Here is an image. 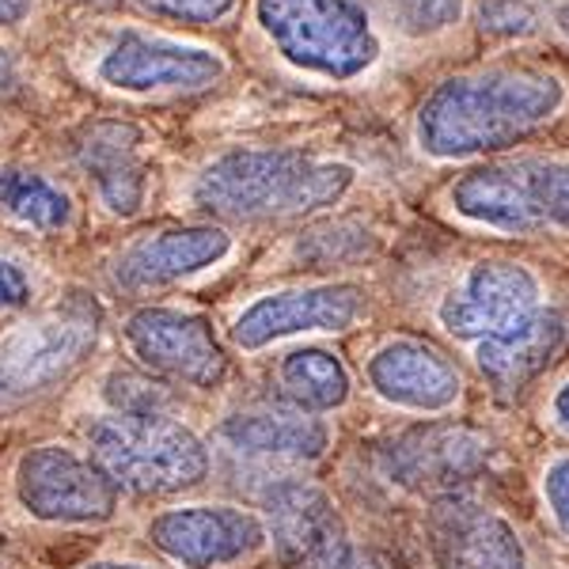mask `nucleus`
I'll return each mask as SVG.
<instances>
[{
  "mask_svg": "<svg viewBox=\"0 0 569 569\" xmlns=\"http://www.w3.org/2000/svg\"><path fill=\"white\" fill-rule=\"evenodd\" d=\"M555 20H558V27H562V34L569 39V4L558 8V12H555Z\"/></svg>",
  "mask_w": 569,
  "mask_h": 569,
  "instance_id": "35",
  "label": "nucleus"
},
{
  "mask_svg": "<svg viewBox=\"0 0 569 569\" xmlns=\"http://www.w3.org/2000/svg\"><path fill=\"white\" fill-rule=\"evenodd\" d=\"M103 335V308L72 289L0 338V410H20L58 391L88 365Z\"/></svg>",
  "mask_w": 569,
  "mask_h": 569,
  "instance_id": "3",
  "label": "nucleus"
},
{
  "mask_svg": "<svg viewBox=\"0 0 569 569\" xmlns=\"http://www.w3.org/2000/svg\"><path fill=\"white\" fill-rule=\"evenodd\" d=\"M126 342L144 369L213 391L228 376L224 346L217 342L213 327L198 311L182 308H137L122 327Z\"/></svg>",
  "mask_w": 569,
  "mask_h": 569,
  "instance_id": "10",
  "label": "nucleus"
},
{
  "mask_svg": "<svg viewBox=\"0 0 569 569\" xmlns=\"http://www.w3.org/2000/svg\"><path fill=\"white\" fill-rule=\"evenodd\" d=\"M80 171L96 182V194L114 217H137L149 198V163H144V133L133 122H88L77 144Z\"/></svg>",
  "mask_w": 569,
  "mask_h": 569,
  "instance_id": "17",
  "label": "nucleus"
},
{
  "mask_svg": "<svg viewBox=\"0 0 569 569\" xmlns=\"http://www.w3.org/2000/svg\"><path fill=\"white\" fill-rule=\"evenodd\" d=\"M232 254V236L217 224L163 228L133 240L110 266V278L126 292H149L163 284H179L187 278L213 270Z\"/></svg>",
  "mask_w": 569,
  "mask_h": 569,
  "instance_id": "15",
  "label": "nucleus"
},
{
  "mask_svg": "<svg viewBox=\"0 0 569 569\" xmlns=\"http://www.w3.org/2000/svg\"><path fill=\"white\" fill-rule=\"evenodd\" d=\"M31 305V278L20 262L0 259V311H16Z\"/></svg>",
  "mask_w": 569,
  "mask_h": 569,
  "instance_id": "29",
  "label": "nucleus"
},
{
  "mask_svg": "<svg viewBox=\"0 0 569 569\" xmlns=\"http://www.w3.org/2000/svg\"><path fill=\"white\" fill-rule=\"evenodd\" d=\"M479 27L493 39H528L539 27L536 0H482Z\"/></svg>",
  "mask_w": 569,
  "mask_h": 569,
  "instance_id": "26",
  "label": "nucleus"
},
{
  "mask_svg": "<svg viewBox=\"0 0 569 569\" xmlns=\"http://www.w3.org/2000/svg\"><path fill=\"white\" fill-rule=\"evenodd\" d=\"M528 182L543 224L569 232V160L536 163V168H528Z\"/></svg>",
  "mask_w": 569,
  "mask_h": 569,
  "instance_id": "25",
  "label": "nucleus"
},
{
  "mask_svg": "<svg viewBox=\"0 0 569 569\" xmlns=\"http://www.w3.org/2000/svg\"><path fill=\"white\" fill-rule=\"evenodd\" d=\"M372 391L383 402L415 415H445L460 402L463 376L437 346L421 338H391L365 365Z\"/></svg>",
  "mask_w": 569,
  "mask_h": 569,
  "instance_id": "16",
  "label": "nucleus"
},
{
  "mask_svg": "<svg viewBox=\"0 0 569 569\" xmlns=\"http://www.w3.org/2000/svg\"><path fill=\"white\" fill-rule=\"evenodd\" d=\"M562 316L555 308H536L528 319L512 323L501 335L475 342V357H479V369L486 380L501 395H512L547 369L550 357L562 350Z\"/></svg>",
  "mask_w": 569,
  "mask_h": 569,
  "instance_id": "18",
  "label": "nucleus"
},
{
  "mask_svg": "<svg viewBox=\"0 0 569 569\" xmlns=\"http://www.w3.org/2000/svg\"><path fill=\"white\" fill-rule=\"evenodd\" d=\"M566 88L555 72L493 66L437 84L418 107V149L433 160H471L536 133L562 110Z\"/></svg>",
  "mask_w": 569,
  "mask_h": 569,
  "instance_id": "1",
  "label": "nucleus"
},
{
  "mask_svg": "<svg viewBox=\"0 0 569 569\" xmlns=\"http://www.w3.org/2000/svg\"><path fill=\"white\" fill-rule=\"evenodd\" d=\"M357 171L289 149H232L198 171L190 201L220 220L305 217L346 198Z\"/></svg>",
  "mask_w": 569,
  "mask_h": 569,
  "instance_id": "2",
  "label": "nucleus"
},
{
  "mask_svg": "<svg viewBox=\"0 0 569 569\" xmlns=\"http://www.w3.org/2000/svg\"><path fill=\"white\" fill-rule=\"evenodd\" d=\"M429 547L445 569H528L517 528L463 493L437 498L429 509Z\"/></svg>",
  "mask_w": 569,
  "mask_h": 569,
  "instance_id": "14",
  "label": "nucleus"
},
{
  "mask_svg": "<svg viewBox=\"0 0 569 569\" xmlns=\"http://www.w3.org/2000/svg\"><path fill=\"white\" fill-rule=\"evenodd\" d=\"M550 426L569 433V380L550 395Z\"/></svg>",
  "mask_w": 569,
  "mask_h": 569,
  "instance_id": "31",
  "label": "nucleus"
},
{
  "mask_svg": "<svg viewBox=\"0 0 569 569\" xmlns=\"http://www.w3.org/2000/svg\"><path fill=\"white\" fill-rule=\"evenodd\" d=\"M278 388L305 415H330L350 399V372L330 350L305 346L278 361Z\"/></svg>",
  "mask_w": 569,
  "mask_h": 569,
  "instance_id": "21",
  "label": "nucleus"
},
{
  "mask_svg": "<svg viewBox=\"0 0 569 569\" xmlns=\"http://www.w3.org/2000/svg\"><path fill=\"white\" fill-rule=\"evenodd\" d=\"M254 23L300 72L353 80L380 58L376 27L357 0H254Z\"/></svg>",
  "mask_w": 569,
  "mask_h": 569,
  "instance_id": "5",
  "label": "nucleus"
},
{
  "mask_svg": "<svg viewBox=\"0 0 569 569\" xmlns=\"http://www.w3.org/2000/svg\"><path fill=\"white\" fill-rule=\"evenodd\" d=\"M452 209L471 224L498 228L509 236H528L543 228V217L531 198L528 168H475L452 187Z\"/></svg>",
  "mask_w": 569,
  "mask_h": 569,
  "instance_id": "20",
  "label": "nucleus"
},
{
  "mask_svg": "<svg viewBox=\"0 0 569 569\" xmlns=\"http://www.w3.org/2000/svg\"><path fill=\"white\" fill-rule=\"evenodd\" d=\"M31 12H34V0H0V27L12 31V27L27 23Z\"/></svg>",
  "mask_w": 569,
  "mask_h": 569,
  "instance_id": "30",
  "label": "nucleus"
},
{
  "mask_svg": "<svg viewBox=\"0 0 569 569\" xmlns=\"http://www.w3.org/2000/svg\"><path fill=\"white\" fill-rule=\"evenodd\" d=\"M91 460L133 493H182L206 482L209 448L168 415H107L88 426Z\"/></svg>",
  "mask_w": 569,
  "mask_h": 569,
  "instance_id": "4",
  "label": "nucleus"
},
{
  "mask_svg": "<svg viewBox=\"0 0 569 569\" xmlns=\"http://www.w3.org/2000/svg\"><path fill=\"white\" fill-rule=\"evenodd\" d=\"M0 209L34 232H61L72 220L66 190L27 168H0Z\"/></svg>",
  "mask_w": 569,
  "mask_h": 569,
  "instance_id": "22",
  "label": "nucleus"
},
{
  "mask_svg": "<svg viewBox=\"0 0 569 569\" xmlns=\"http://www.w3.org/2000/svg\"><path fill=\"white\" fill-rule=\"evenodd\" d=\"M16 88H20V61L12 58V50L0 46V96H8Z\"/></svg>",
  "mask_w": 569,
  "mask_h": 569,
  "instance_id": "32",
  "label": "nucleus"
},
{
  "mask_svg": "<svg viewBox=\"0 0 569 569\" xmlns=\"http://www.w3.org/2000/svg\"><path fill=\"white\" fill-rule=\"evenodd\" d=\"M543 501L555 517L558 531L569 539V456H558V460L547 463L543 471Z\"/></svg>",
  "mask_w": 569,
  "mask_h": 569,
  "instance_id": "28",
  "label": "nucleus"
},
{
  "mask_svg": "<svg viewBox=\"0 0 569 569\" xmlns=\"http://www.w3.org/2000/svg\"><path fill=\"white\" fill-rule=\"evenodd\" d=\"M224 58L209 46H190L149 31H118L96 61V80L122 96L201 91L224 77Z\"/></svg>",
  "mask_w": 569,
  "mask_h": 569,
  "instance_id": "7",
  "label": "nucleus"
},
{
  "mask_svg": "<svg viewBox=\"0 0 569 569\" xmlns=\"http://www.w3.org/2000/svg\"><path fill=\"white\" fill-rule=\"evenodd\" d=\"M16 498L42 525H103L118 509V482L72 448L42 445L16 463Z\"/></svg>",
  "mask_w": 569,
  "mask_h": 569,
  "instance_id": "6",
  "label": "nucleus"
},
{
  "mask_svg": "<svg viewBox=\"0 0 569 569\" xmlns=\"http://www.w3.org/2000/svg\"><path fill=\"white\" fill-rule=\"evenodd\" d=\"M490 467V440L463 421H418L383 448V471L410 493L448 498Z\"/></svg>",
  "mask_w": 569,
  "mask_h": 569,
  "instance_id": "8",
  "label": "nucleus"
},
{
  "mask_svg": "<svg viewBox=\"0 0 569 569\" xmlns=\"http://www.w3.org/2000/svg\"><path fill=\"white\" fill-rule=\"evenodd\" d=\"M84 569H152V566H141V562H91Z\"/></svg>",
  "mask_w": 569,
  "mask_h": 569,
  "instance_id": "34",
  "label": "nucleus"
},
{
  "mask_svg": "<svg viewBox=\"0 0 569 569\" xmlns=\"http://www.w3.org/2000/svg\"><path fill=\"white\" fill-rule=\"evenodd\" d=\"M539 305V278L520 262L486 259L463 273V281L440 300L437 319L448 335L482 342L528 319Z\"/></svg>",
  "mask_w": 569,
  "mask_h": 569,
  "instance_id": "12",
  "label": "nucleus"
},
{
  "mask_svg": "<svg viewBox=\"0 0 569 569\" xmlns=\"http://www.w3.org/2000/svg\"><path fill=\"white\" fill-rule=\"evenodd\" d=\"M365 305H369V297L353 281L281 289L270 292V297H259L236 316L232 342L254 353L297 335H338V330H350L365 316Z\"/></svg>",
  "mask_w": 569,
  "mask_h": 569,
  "instance_id": "11",
  "label": "nucleus"
},
{
  "mask_svg": "<svg viewBox=\"0 0 569 569\" xmlns=\"http://www.w3.org/2000/svg\"><path fill=\"white\" fill-rule=\"evenodd\" d=\"M220 437L247 456L262 460L316 463L330 445V429L323 418L305 410H240L220 421Z\"/></svg>",
  "mask_w": 569,
  "mask_h": 569,
  "instance_id": "19",
  "label": "nucleus"
},
{
  "mask_svg": "<svg viewBox=\"0 0 569 569\" xmlns=\"http://www.w3.org/2000/svg\"><path fill=\"white\" fill-rule=\"evenodd\" d=\"M383 4H388L391 23L410 39L448 31L463 16V0H383Z\"/></svg>",
  "mask_w": 569,
  "mask_h": 569,
  "instance_id": "24",
  "label": "nucleus"
},
{
  "mask_svg": "<svg viewBox=\"0 0 569 569\" xmlns=\"http://www.w3.org/2000/svg\"><path fill=\"white\" fill-rule=\"evenodd\" d=\"M262 509L266 539H273L281 569H338L346 562V520L323 486L281 479L266 490Z\"/></svg>",
  "mask_w": 569,
  "mask_h": 569,
  "instance_id": "9",
  "label": "nucleus"
},
{
  "mask_svg": "<svg viewBox=\"0 0 569 569\" xmlns=\"http://www.w3.org/2000/svg\"><path fill=\"white\" fill-rule=\"evenodd\" d=\"M372 251H376V236L365 224H353V220L319 224L297 240V259L308 262L311 270L361 262V259H369Z\"/></svg>",
  "mask_w": 569,
  "mask_h": 569,
  "instance_id": "23",
  "label": "nucleus"
},
{
  "mask_svg": "<svg viewBox=\"0 0 569 569\" xmlns=\"http://www.w3.org/2000/svg\"><path fill=\"white\" fill-rule=\"evenodd\" d=\"M141 12L160 16V20L171 23H194V27H209L220 23L240 8V0H133Z\"/></svg>",
  "mask_w": 569,
  "mask_h": 569,
  "instance_id": "27",
  "label": "nucleus"
},
{
  "mask_svg": "<svg viewBox=\"0 0 569 569\" xmlns=\"http://www.w3.org/2000/svg\"><path fill=\"white\" fill-rule=\"evenodd\" d=\"M149 539L182 569H217L262 550L266 525L262 517L236 505H187L160 512L149 525Z\"/></svg>",
  "mask_w": 569,
  "mask_h": 569,
  "instance_id": "13",
  "label": "nucleus"
},
{
  "mask_svg": "<svg viewBox=\"0 0 569 569\" xmlns=\"http://www.w3.org/2000/svg\"><path fill=\"white\" fill-rule=\"evenodd\" d=\"M338 569H383V566L376 562L372 555H361V550H350V555H346V562L338 566Z\"/></svg>",
  "mask_w": 569,
  "mask_h": 569,
  "instance_id": "33",
  "label": "nucleus"
}]
</instances>
